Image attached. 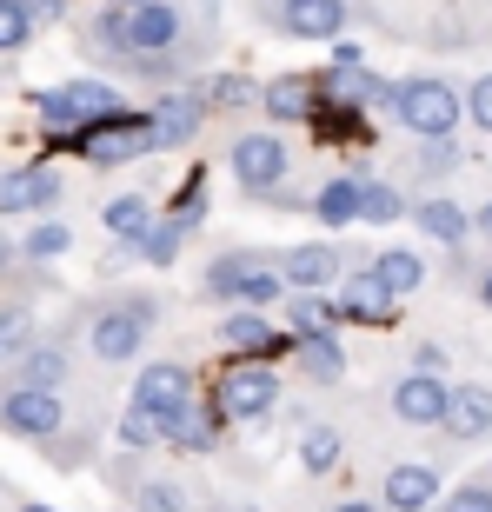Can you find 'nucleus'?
<instances>
[{
    "instance_id": "10",
    "label": "nucleus",
    "mask_w": 492,
    "mask_h": 512,
    "mask_svg": "<svg viewBox=\"0 0 492 512\" xmlns=\"http://www.w3.org/2000/svg\"><path fill=\"white\" fill-rule=\"evenodd\" d=\"M213 340L227 346L233 360H293V333L266 320V306H227Z\"/></svg>"
},
{
    "instance_id": "31",
    "label": "nucleus",
    "mask_w": 492,
    "mask_h": 512,
    "mask_svg": "<svg viewBox=\"0 0 492 512\" xmlns=\"http://www.w3.org/2000/svg\"><path fill=\"white\" fill-rule=\"evenodd\" d=\"M340 459H346V433H340V426H306V433H300V466H306V479L340 473Z\"/></svg>"
},
{
    "instance_id": "11",
    "label": "nucleus",
    "mask_w": 492,
    "mask_h": 512,
    "mask_svg": "<svg viewBox=\"0 0 492 512\" xmlns=\"http://www.w3.org/2000/svg\"><path fill=\"white\" fill-rule=\"evenodd\" d=\"M413 227L426 247H439L446 260H459V253H473V207H459L446 187H426L413 200Z\"/></svg>"
},
{
    "instance_id": "6",
    "label": "nucleus",
    "mask_w": 492,
    "mask_h": 512,
    "mask_svg": "<svg viewBox=\"0 0 492 512\" xmlns=\"http://www.w3.org/2000/svg\"><path fill=\"white\" fill-rule=\"evenodd\" d=\"M74 426V406H67V393H54V386H27V380H0V433L7 439H27V446H47V439H60Z\"/></svg>"
},
{
    "instance_id": "37",
    "label": "nucleus",
    "mask_w": 492,
    "mask_h": 512,
    "mask_svg": "<svg viewBox=\"0 0 492 512\" xmlns=\"http://www.w3.org/2000/svg\"><path fill=\"white\" fill-rule=\"evenodd\" d=\"M40 34V20L27 14V0H0V54H20Z\"/></svg>"
},
{
    "instance_id": "17",
    "label": "nucleus",
    "mask_w": 492,
    "mask_h": 512,
    "mask_svg": "<svg viewBox=\"0 0 492 512\" xmlns=\"http://www.w3.org/2000/svg\"><path fill=\"white\" fill-rule=\"evenodd\" d=\"M207 120H213L207 87H160V100H153V133H160V153L193 147Z\"/></svg>"
},
{
    "instance_id": "32",
    "label": "nucleus",
    "mask_w": 492,
    "mask_h": 512,
    "mask_svg": "<svg viewBox=\"0 0 492 512\" xmlns=\"http://www.w3.org/2000/svg\"><path fill=\"white\" fill-rule=\"evenodd\" d=\"M114 439L127 446V453H167V433H160V413H147V406H133L114 419Z\"/></svg>"
},
{
    "instance_id": "43",
    "label": "nucleus",
    "mask_w": 492,
    "mask_h": 512,
    "mask_svg": "<svg viewBox=\"0 0 492 512\" xmlns=\"http://www.w3.org/2000/svg\"><path fill=\"white\" fill-rule=\"evenodd\" d=\"M473 240H486V253H492V193L473 207Z\"/></svg>"
},
{
    "instance_id": "41",
    "label": "nucleus",
    "mask_w": 492,
    "mask_h": 512,
    "mask_svg": "<svg viewBox=\"0 0 492 512\" xmlns=\"http://www.w3.org/2000/svg\"><path fill=\"white\" fill-rule=\"evenodd\" d=\"M406 366H419V373H446V366H453V353H446L439 340H419L413 353H406Z\"/></svg>"
},
{
    "instance_id": "44",
    "label": "nucleus",
    "mask_w": 492,
    "mask_h": 512,
    "mask_svg": "<svg viewBox=\"0 0 492 512\" xmlns=\"http://www.w3.org/2000/svg\"><path fill=\"white\" fill-rule=\"evenodd\" d=\"M473 300H479V306H486V313H492V260L479 266V280H473Z\"/></svg>"
},
{
    "instance_id": "21",
    "label": "nucleus",
    "mask_w": 492,
    "mask_h": 512,
    "mask_svg": "<svg viewBox=\"0 0 492 512\" xmlns=\"http://www.w3.org/2000/svg\"><path fill=\"white\" fill-rule=\"evenodd\" d=\"M280 273L286 286H306V293H333L346 280V247L333 240H306V247H286L280 253Z\"/></svg>"
},
{
    "instance_id": "15",
    "label": "nucleus",
    "mask_w": 492,
    "mask_h": 512,
    "mask_svg": "<svg viewBox=\"0 0 492 512\" xmlns=\"http://www.w3.org/2000/svg\"><path fill=\"white\" fill-rule=\"evenodd\" d=\"M67 200V173L34 160V167L0 173V220H27V213H54Z\"/></svg>"
},
{
    "instance_id": "27",
    "label": "nucleus",
    "mask_w": 492,
    "mask_h": 512,
    "mask_svg": "<svg viewBox=\"0 0 492 512\" xmlns=\"http://www.w3.org/2000/svg\"><path fill=\"white\" fill-rule=\"evenodd\" d=\"M100 227L114 233V247H140L153 227V200L147 193H114L107 207H100Z\"/></svg>"
},
{
    "instance_id": "13",
    "label": "nucleus",
    "mask_w": 492,
    "mask_h": 512,
    "mask_svg": "<svg viewBox=\"0 0 492 512\" xmlns=\"http://www.w3.org/2000/svg\"><path fill=\"white\" fill-rule=\"evenodd\" d=\"M446 499V473L439 459H393L379 473V506L386 512H433Z\"/></svg>"
},
{
    "instance_id": "42",
    "label": "nucleus",
    "mask_w": 492,
    "mask_h": 512,
    "mask_svg": "<svg viewBox=\"0 0 492 512\" xmlns=\"http://www.w3.org/2000/svg\"><path fill=\"white\" fill-rule=\"evenodd\" d=\"M27 14H34L40 27H54V20H67V0H27Z\"/></svg>"
},
{
    "instance_id": "26",
    "label": "nucleus",
    "mask_w": 492,
    "mask_h": 512,
    "mask_svg": "<svg viewBox=\"0 0 492 512\" xmlns=\"http://www.w3.org/2000/svg\"><path fill=\"white\" fill-rule=\"evenodd\" d=\"M293 366H300L313 386H340V380H346V346H340V333H313V340H293Z\"/></svg>"
},
{
    "instance_id": "18",
    "label": "nucleus",
    "mask_w": 492,
    "mask_h": 512,
    "mask_svg": "<svg viewBox=\"0 0 492 512\" xmlns=\"http://www.w3.org/2000/svg\"><path fill=\"white\" fill-rule=\"evenodd\" d=\"M266 27L286 40H340L353 27V0H280V14Z\"/></svg>"
},
{
    "instance_id": "20",
    "label": "nucleus",
    "mask_w": 492,
    "mask_h": 512,
    "mask_svg": "<svg viewBox=\"0 0 492 512\" xmlns=\"http://www.w3.org/2000/svg\"><path fill=\"white\" fill-rule=\"evenodd\" d=\"M333 300H340V320H353V326H386V313H393V293L379 286V273H373V260H353L346 266V280L333 286Z\"/></svg>"
},
{
    "instance_id": "14",
    "label": "nucleus",
    "mask_w": 492,
    "mask_h": 512,
    "mask_svg": "<svg viewBox=\"0 0 492 512\" xmlns=\"http://www.w3.org/2000/svg\"><path fill=\"white\" fill-rule=\"evenodd\" d=\"M433 433H439V446H453V453L486 446L492 439V386L486 380H459L453 399H446V419H439Z\"/></svg>"
},
{
    "instance_id": "9",
    "label": "nucleus",
    "mask_w": 492,
    "mask_h": 512,
    "mask_svg": "<svg viewBox=\"0 0 492 512\" xmlns=\"http://www.w3.org/2000/svg\"><path fill=\"white\" fill-rule=\"evenodd\" d=\"M74 147L87 153V167H133V160L160 153V133H153V114H133V107H127V114L87 127Z\"/></svg>"
},
{
    "instance_id": "22",
    "label": "nucleus",
    "mask_w": 492,
    "mask_h": 512,
    "mask_svg": "<svg viewBox=\"0 0 492 512\" xmlns=\"http://www.w3.org/2000/svg\"><path fill=\"white\" fill-rule=\"evenodd\" d=\"M260 114H266V127H306V120H320V80H306V74L266 80Z\"/></svg>"
},
{
    "instance_id": "25",
    "label": "nucleus",
    "mask_w": 492,
    "mask_h": 512,
    "mask_svg": "<svg viewBox=\"0 0 492 512\" xmlns=\"http://www.w3.org/2000/svg\"><path fill=\"white\" fill-rule=\"evenodd\" d=\"M313 220H320V227H353V220H360V173H333V180H320V187H313Z\"/></svg>"
},
{
    "instance_id": "36",
    "label": "nucleus",
    "mask_w": 492,
    "mask_h": 512,
    "mask_svg": "<svg viewBox=\"0 0 492 512\" xmlns=\"http://www.w3.org/2000/svg\"><path fill=\"white\" fill-rule=\"evenodd\" d=\"M34 346V313L27 306H0V366H14Z\"/></svg>"
},
{
    "instance_id": "19",
    "label": "nucleus",
    "mask_w": 492,
    "mask_h": 512,
    "mask_svg": "<svg viewBox=\"0 0 492 512\" xmlns=\"http://www.w3.org/2000/svg\"><path fill=\"white\" fill-rule=\"evenodd\" d=\"M187 399H200L193 393V366L187 360H147L140 373H133V406H147V413H180Z\"/></svg>"
},
{
    "instance_id": "38",
    "label": "nucleus",
    "mask_w": 492,
    "mask_h": 512,
    "mask_svg": "<svg viewBox=\"0 0 492 512\" xmlns=\"http://www.w3.org/2000/svg\"><path fill=\"white\" fill-rule=\"evenodd\" d=\"M433 512H492V473H473V479H459V486H446V499Z\"/></svg>"
},
{
    "instance_id": "34",
    "label": "nucleus",
    "mask_w": 492,
    "mask_h": 512,
    "mask_svg": "<svg viewBox=\"0 0 492 512\" xmlns=\"http://www.w3.org/2000/svg\"><path fill=\"white\" fill-rule=\"evenodd\" d=\"M67 247H74V227H67V220H40V227L20 240L27 266H54V260H67Z\"/></svg>"
},
{
    "instance_id": "40",
    "label": "nucleus",
    "mask_w": 492,
    "mask_h": 512,
    "mask_svg": "<svg viewBox=\"0 0 492 512\" xmlns=\"http://www.w3.org/2000/svg\"><path fill=\"white\" fill-rule=\"evenodd\" d=\"M167 213H173V220H187V227L200 233V220H207V180L193 173V180H187V187H180V200H173Z\"/></svg>"
},
{
    "instance_id": "16",
    "label": "nucleus",
    "mask_w": 492,
    "mask_h": 512,
    "mask_svg": "<svg viewBox=\"0 0 492 512\" xmlns=\"http://www.w3.org/2000/svg\"><path fill=\"white\" fill-rule=\"evenodd\" d=\"M160 433H167L173 459H213L220 453V433H227V413H220L213 399H187L180 413L160 419Z\"/></svg>"
},
{
    "instance_id": "3",
    "label": "nucleus",
    "mask_w": 492,
    "mask_h": 512,
    "mask_svg": "<svg viewBox=\"0 0 492 512\" xmlns=\"http://www.w3.org/2000/svg\"><path fill=\"white\" fill-rule=\"evenodd\" d=\"M200 293H207V300H227V306H280L293 286H286V273H280V253L227 247V253H213V260H207Z\"/></svg>"
},
{
    "instance_id": "30",
    "label": "nucleus",
    "mask_w": 492,
    "mask_h": 512,
    "mask_svg": "<svg viewBox=\"0 0 492 512\" xmlns=\"http://www.w3.org/2000/svg\"><path fill=\"white\" fill-rule=\"evenodd\" d=\"M200 87H207V107H213V114H253V107H260V94H266V80H253V74H207Z\"/></svg>"
},
{
    "instance_id": "1",
    "label": "nucleus",
    "mask_w": 492,
    "mask_h": 512,
    "mask_svg": "<svg viewBox=\"0 0 492 512\" xmlns=\"http://www.w3.org/2000/svg\"><path fill=\"white\" fill-rule=\"evenodd\" d=\"M160 320H167L160 293H107L80 313V346L94 353V366H133L160 333Z\"/></svg>"
},
{
    "instance_id": "29",
    "label": "nucleus",
    "mask_w": 492,
    "mask_h": 512,
    "mask_svg": "<svg viewBox=\"0 0 492 512\" xmlns=\"http://www.w3.org/2000/svg\"><path fill=\"white\" fill-rule=\"evenodd\" d=\"M373 273H379V286H386L393 300H413L419 286H426V260H419L413 247H379L373 253Z\"/></svg>"
},
{
    "instance_id": "4",
    "label": "nucleus",
    "mask_w": 492,
    "mask_h": 512,
    "mask_svg": "<svg viewBox=\"0 0 492 512\" xmlns=\"http://www.w3.org/2000/svg\"><path fill=\"white\" fill-rule=\"evenodd\" d=\"M34 114H40V127L54 133V140H67V147H74L87 127L127 114V94H120L114 80H67V87H40V94H34Z\"/></svg>"
},
{
    "instance_id": "5",
    "label": "nucleus",
    "mask_w": 492,
    "mask_h": 512,
    "mask_svg": "<svg viewBox=\"0 0 492 512\" xmlns=\"http://www.w3.org/2000/svg\"><path fill=\"white\" fill-rule=\"evenodd\" d=\"M393 120L413 140H446V133L466 127V87L439 74H413V80H393Z\"/></svg>"
},
{
    "instance_id": "24",
    "label": "nucleus",
    "mask_w": 492,
    "mask_h": 512,
    "mask_svg": "<svg viewBox=\"0 0 492 512\" xmlns=\"http://www.w3.org/2000/svg\"><path fill=\"white\" fill-rule=\"evenodd\" d=\"M7 373L27 380V386H54V393H67V380H74V353H67V340H34Z\"/></svg>"
},
{
    "instance_id": "46",
    "label": "nucleus",
    "mask_w": 492,
    "mask_h": 512,
    "mask_svg": "<svg viewBox=\"0 0 492 512\" xmlns=\"http://www.w3.org/2000/svg\"><path fill=\"white\" fill-rule=\"evenodd\" d=\"M20 512H60V506H40V499H27V506H20Z\"/></svg>"
},
{
    "instance_id": "28",
    "label": "nucleus",
    "mask_w": 492,
    "mask_h": 512,
    "mask_svg": "<svg viewBox=\"0 0 492 512\" xmlns=\"http://www.w3.org/2000/svg\"><path fill=\"white\" fill-rule=\"evenodd\" d=\"M360 220H366V227H399V220H413V200H406L393 180L360 173Z\"/></svg>"
},
{
    "instance_id": "23",
    "label": "nucleus",
    "mask_w": 492,
    "mask_h": 512,
    "mask_svg": "<svg viewBox=\"0 0 492 512\" xmlns=\"http://www.w3.org/2000/svg\"><path fill=\"white\" fill-rule=\"evenodd\" d=\"M280 320L293 340H313V333H340V300L333 293H306V286H293L280 300Z\"/></svg>"
},
{
    "instance_id": "39",
    "label": "nucleus",
    "mask_w": 492,
    "mask_h": 512,
    "mask_svg": "<svg viewBox=\"0 0 492 512\" xmlns=\"http://www.w3.org/2000/svg\"><path fill=\"white\" fill-rule=\"evenodd\" d=\"M466 127H479L492 140V74L466 80Z\"/></svg>"
},
{
    "instance_id": "33",
    "label": "nucleus",
    "mask_w": 492,
    "mask_h": 512,
    "mask_svg": "<svg viewBox=\"0 0 492 512\" xmlns=\"http://www.w3.org/2000/svg\"><path fill=\"white\" fill-rule=\"evenodd\" d=\"M187 240H193V227H187V220H173V213H167V220H153V227H147V240L133 247V260H147V266H173V260H180V247H187Z\"/></svg>"
},
{
    "instance_id": "45",
    "label": "nucleus",
    "mask_w": 492,
    "mask_h": 512,
    "mask_svg": "<svg viewBox=\"0 0 492 512\" xmlns=\"http://www.w3.org/2000/svg\"><path fill=\"white\" fill-rule=\"evenodd\" d=\"M326 512H386V506H379V499H333Z\"/></svg>"
},
{
    "instance_id": "7",
    "label": "nucleus",
    "mask_w": 492,
    "mask_h": 512,
    "mask_svg": "<svg viewBox=\"0 0 492 512\" xmlns=\"http://www.w3.org/2000/svg\"><path fill=\"white\" fill-rule=\"evenodd\" d=\"M227 173L246 200H273L293 173V147L280 140V127H246L227 140Z\"/></svg>"
},
{
    "instance_id": "8",
    "label": "nucleus",
    "mask_w": 492,
    "mask_h": 512,
    "mask_svg": "<svg viewBox=\"0 0 492 512\" xmlns=\"http://www.w3.org/2000/svg\"><path fill=\"white\" fill-rule=\"evenodd\" d=\"M213 406L227 413V426H266L280 413V373L273 360H227L213 380Z\"/></svg>"
},
{
    "instance_id": "12",
    "label": "nucleus",
    "mask_w": 492,
    "mask_h": 512,
    "mask_svg": "<svg viewBox=\"0 0 492 512\" xmlns=\"http://www.w3.org/2000/svg\"><path fill=\"white\" fill-rule=\"evenodd\" d=\"M446 399H453V380H446V373H419V366H406V373L386 386V413H393L399 426L433 433L439 419H446Z\"/></svg>"
},
{
    "instance_id": "35",
    "label": "nucleus",
    "mask_w": 492,
    "mask_h": 512,
    "mask_svg": "<svg viewBox=\"0 0 492 512\" xmlns=\"http://www.w3.org/2000/svg\"><path fill=\"white\" fill-rule=\"evenodd\" d=\"M453 167H459L453 133H446V140H413V180H426V187H433V180H446Z\"/></svg>"
},
{
    "instance_id": "2",
    "label": "nucleus",
    "mask_w": 492,
    "mask_h": 512,
    "mask_svg": "<svg viewBox=\"0 0 492 512\" xmlns=\"http://www.w3.org/2000/svg\"><path fill=\"white\" fill-rule=\"evenodd\" d=\"M107 486H120V499H127L133 512H227V499L213 493L207 479H193V473H147L140 453H127V446L107 459Z\"/></svg>"
}]
</instances>
